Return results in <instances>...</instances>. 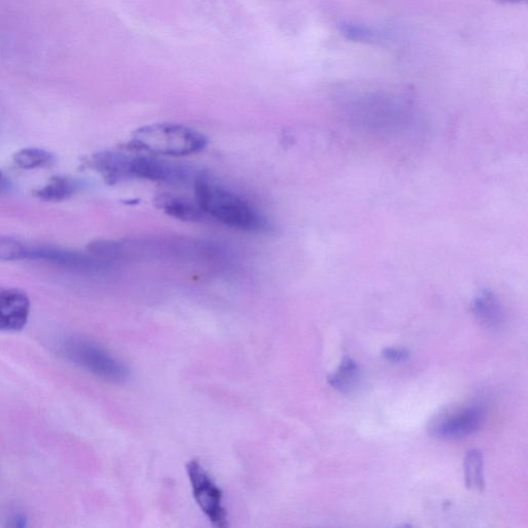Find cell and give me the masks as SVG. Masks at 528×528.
Wrapping results in <instances>:
<instances>
[{"mask_svg": "<svg viewBox=\"0 0 528 528\" xmlns=\"http://www.w3.org/2000/svg\"><path fill=\"white\" fill-rule=\"evenodd\" d=\"M194 191L196 203L204 213L229 227L251 233H260L269 227L267 219L242 197L207 179H196Z\"/></svg>", "mask_w": 528, "mask_h": 528, "instance_id": "1", "label": "cell"}, {"mask_svg": "<svg viewBox=\"0 0 528 528\" xmlns=\"http://www.w3.org/2000/svg\"><path fill=\"white\" fill-rule=\"evenodd\" d=\"M208 144V138L200 131L181 124L159 123L137 129L128 147L155 155L181 157L202 152Z\"/></svg>", "mask_w": 528, "mask_h": 528, "instance_id": "2", "label": "cell"}, {"mask_svg": "<svg viewBox=\"0 0 528 528\" xmlns=\"http://www.w3.org/2000/svg\"><path fill=\"white\" fill-rule=\"evenodd\" d=\"M58 353L75 366L111 383L125 382L129 371L107 350L86 339L66 336L56 345Z\"/></svg>", "mask_w": 528, "mask_h": 528, "instance_id": "3", "label": "cell"}, {"mask_svg": "<svg viewBox=\"0 0 528 528\" xmlns=\"http://www.w3.org/2000/svg\"><path fill=\"white\" fill-rule=\"evenodd\" d=\"M485 419V408L475 404L440 414L429 422L428 432L438 439L460 440L477 433Z\"/></svg>", "mask_w": 528, "mask_h": 528, "instance_id": "4", "label": "cell"}, {"mask_svg": "<svg viewBox=\"0 0 528 528\" xmlns=\"http://www.w3.org/2000/svg\"><path fill=\"white\" fill-rule=\"evenodd\" d=\"M187 474L197 505L215 526L226 527L227 512L223 505L222 490L197 460L189 462Z\"/></svg>", "mask_w": 528, "mask_h": 528, "instance_id": "5", "label": "cell"}, {"mask_svg": "<svg viewBox=\"0 0 528 528\" xmlns=\"http://www.w3.org/2000/svg\"><path fill=\"white\" fill-rule=\"evenodd\" d=\"M25 260L43 261L53 266L81 274H99L109 270L111 264L86 252L52 246H28Z\"/></svg>", "mask_w": 528, "mask_h": 528, "instance_id": "6", "label": "cell"}, {"mask_svg": "<svg viewBox=\"0 0 528 528\" xmlns=\"http://www.w3.org/2000/svg\"><path fill=\"white\" fill-rule=\"evenodd\" d=\"M188 178V173L180 165L169 163L148 155L128 154L126 161V179L180 184Z\"/></svg>", "mask_w": 528, "mask_h": 528, "instance_id": "7", "label": "cell"}, {"mask_svg": "<svg viewBox=\"0 0 528 528\" xmlns=\"http://www.w3.org/2000/svg\"><path fill=\"white\" fill-rule=\"evenodd\" d=\"M29 315L30 300L25 291L0 287V332H20L26 326Z\"/></svg>", "mask_w": 528, "mask_h": 528, "instance_id": "8", "label": "cell"}, {"mask_svg": "<svg viewBox=\"0 0 528 528\" xmlns=\"http://www.w3.org/2000/svg\"><path fill=\"white\" fill-rule=\"evenodd\" d=\"M155 204L165 214L186 222L203 221L206 215L197 203L194 205L170 193L159 194L155 198Z\"/></svg>", "mask_w": 528, "mask_h": 528, "instance_id": "9", "label": "cell"}, {"mask_svg": "<svg viewBox=\"0 0 528 528\" xmlns=\"http://www.w3.org/2000/svg\"><path fill=\"white\" fill-rule=\"evenodd\" d=\"M474 313L481 324L491 330L504 326L505 314L502 305L492 293L479 295L474 303Z\"/></svg>", "mask_w": 528, "mask_h": 528, "instance_id": "10", "label": "cell"}, {"mask_svg": "<svg viewBox=\"0 0 528 528\" xmlns=\"http://www.w3.org/2000/svg\"><path fill=\"white\" fill-rule=\"evenodd\" d=\"M81 188V183L70 177H53L44 187L35 191V196L43 202L60 203L73 197Z\"/></svg>", "mask_w": 528, "mask_h": 528, "instance_id": "11", "label": "cell"}, {"mask_svg": "<svg viewBox=\"0 0 528 528\" xmlns=\"http://www.w3.org/2000/svg\"><path fill=\"white\" fill-rule=\"evenodd\" d=\"M360 378L358 363L350 356L345 355L336 372L327 377V382L334 389L344 394H349L356 390L360 383Z\"/></svg>", "mask_w": 528, "mask_h": 528, "instance_id": "12", "label": "cell"}, {"mask_svg": "<svg viewBox=\"0 0 528 528\" xmlns=\"http://www.w3.org/2000/svg\"><path fill=\"white\" fill-rule=\"evenodd\" d=\"M13 160L18 168L36 170L50 167L55 161L54 155L44 149L26 148L16 152Z\"/></svg>", "mask_w": 528, "mask_h": 528, "instance_id": "13", "label": "cell"}, {"mask_svg": "<svg viewBox=\"0 0 528 528\" xmlns=\"http://www.w3.org/2000/svg\"><path fill=\"white\" fill-rule=\"evenodd\" d=\"M465 479L468 489L476 491L484 489V460L480 450L468 451L465 457Z\"/></svg>", "mask_w": 528, "mask_h": 528, "instance_id": "14", "label": "cell"}, {"mask_svg": "<svg viewBox=\"0 0 528 528\" xmlns=\"http://www.w3.org/2000/svg\"><path fill=\"white\" fill-rule=\"evenodd\" d=\"M27 250L28 246L20 240L9 236H0V262L25 260Z\"/></svg>", "mask_w": 528, "mask_h": 528, "instance_id": "15", "label": "cell"}, {"mask_svg": "<svg viewBox=\"0 0 528 528\" xmlns=\"http://www.w3.org/2000/svg\"><path fill=\"white\" fill-rule=\"evenodd\" d=\"M341 31L344 37L353 42L367 43L377 39V33L366 26L347 23L341 27Z\"/></svg>", "mask_w": 528, "mask_h": 528, "instance_id": "16", "label": "cell"}, {"mask_svg": "<svg viewBox=\"0 0 528 528\" xmlns=\"http://www.w3.org/2000/svg\"><path fill=\"white\" fill-rule=\"evenodd\" d=\"M382 356L391 362L401 363L407 362L411 357V353L405 348L386 347L382 350Z\"/></svg>", "mask_w": 528, "mask_h": 528, "instance_id": "17", "label": "cell"}, {"mask_svg": "<svg viewBox=\"0 0 528 528\" xmlns=\"http://www.w3.org/2000/svg\"><path fill=\"white\" fill-rule=\"evenodd\" d=\"M10 181L8 178L4 175V173L0 172V192H5L10 188Z\"/></svg>", "mask_w": 528, "mask_h": 528, "instance_id": "18", "label": "cell"}, {"mask_svg": "<svg viewBox=\"0 0 528 528\" xmlns=\"http://www.w3.org/2000/svg\"><path fill=\"white\" fill-rule=\"evenodd\" d=\"M500 2L504 4H519L523 2V0H500Z\"/></svg>", "mask_w": 528, "mask_h": 528, "instance_id": "19", "label": "cell"}]
</instances>
